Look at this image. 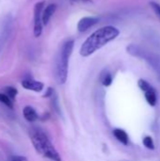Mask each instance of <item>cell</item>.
I'll return each mask as SVG.
<instances>
[{
    "instance_id": "obj_1",
    "label": "cell",
    "mask_w": 160,
    "mask_h": 161,
    "mask_svg": "<svg viewBox=\"0 0 160 161\" xmlns=\"http://www.w3.org/2000/svg\"><path fill=\"white\" fill-rule=\"evenodd\" d=\"M120 34L118 28L112 25H107L94 31L83 42L80 47V55L82 57H89L103 46L115 40Z\"/></svg>"
},
{
    "instance_id": "obj_2",
    "label": "cell",
    "mask_w": 160,
    "mask_h": 161,
    "mask_svg": "<svg viewBox=\"0 0 160 161\" xmlns=\"http://www.w3.org/2000/svg\"><path fill=\"white\" fill-rule=\"evenodd\" d=\"M31 142L38 154L52 161H61L58 153L43 132H33L31 135Z\"/></svg>"
},
{
    "instance_id": "obj_3",
    "label": "cell",
    "mask_w": 160,
    "mask_h": 161,
    "mask_svg": "<svg viewBox=\"0 0 160 161\" xmlns=\"http://www.w3.org/2000/svg\"><path fill=\"white\" fill-rule=\"evenodd\" d=\"M74 44V42L73 40H68L61 46L57 61V79L59 84H64L67 80L69 58L72 55Z\"/></svg>"
},
{
    "instance_id": "obj_4",
    "label": "cell",
    "mask_w": 160,
    "mask_h": 161,
    "mask_svg": "<svg viewBox=\"0 0 160 161\" xmlns=\"http://www.w3.org/2000/svg\"><path fill=\"white\" fill-rule=\"evenodd\" d=\"M127 52L134 57L143 58L144 60H146L155 70V72L157 74L160 78V58L157 55L135 44H130L129 46H127Z\"/></svg>"
},
{
    "instance_id": "obj_5",
    "label": "cell",
    "mask_w": 160,
    "mask_h": 161,
    "mask_svg": "<svg viewBox=\"0 0 160 161\" xmlns=\"http://www.w3.org/2000/svg\"><path fill=\"white\" fill-rule=\"evenodd\" d=\"M44 1H41L36 3L34 7V36L40 37L42 32V22H41V14L44 8Z\"/></svg>"
},
{
    "instance_id": "obj_6",
    "label": "cell",
    "mask_w": 160,
    "mask_h": 161,
    "mask_svg": "<svg viewBox=\"0 0 160 161\" xmlns=\"http://www.w3.org/2000/svg\"><path fill=\"white\" fill-rule=\"evenodd\" d=\"M99 21L98 17H93V16H86L80 19V21L77 24V30L79 32H84L87 31L89 28L96 25Z\"/></svg>"
},
{
    "instance_id": "obj_7",
    "label": "cell",
    "mask_w": 160,
    "mask_h": 161,
    "mask_svg": "<svg viewBox=\"0 0 160 161\" xmlns=\"http://www.w3.org/2000/svg\"><path fill=\"white\" fill-rule=\"evenodd\" d=\"M43 83L40 81H36L34 79H25L22 81V87L28 90L33 91L36 92H41L43 89Z\"/></svg>"
},
{
    "instance_id": "obj_8",
    "label": "cell",
    "mask_w": 160,
    "mask_h": 161,
    "mask_svg": "<svg viewBox=\"0 0 160 161\" xmlns=\"http://www.w3.org/2000/svg\"><path fill=\"white\" fill-rule=\"evenodd\" d=\"M57 9V6L56 4H50L48 5L43 10H42V14H41V22H42V25H46L50 19L52 18L53 14L55 13Z\"/></svg>"
},
{
    "instance_id": "obj_9",
    "label": "cell",
    "mask_w": 160,
    "mask_h": 161,
    "mask_svg": "<svg viewBox=\"0 0 160 161\" xmlns=\"http://www.w3.org/2000/svg\"><path fill=\"white\" fill-rule=\"evenodd\" d=\"M23 115H24L25 119L29 123H33L39 118L36 110L31 107H25L23 110Z\"/></svg>"
},
{
    "instance_id": "obj_10",
    "label": "cell",
    "mask_w": 160,
    "mask_h": 161,
    "mask_svg": "<svg viewBox=\"0 0 160 161\" xmlns=\"http://www.w3.org/2000/svg\"><path fill=\"white\" fill-rule=\"evenodd\" d=\"M113 135H114V137H115L121 143H123L124 145H127V144H128L129 138H128L127 133H126L124 130L120 129V128H116V129L113 130Z\"/></svg>"
},
{
    "instance_id": "obj_11",
    "label": "cell",
    "mask_w": 160,
    "mask_h": 161,
    "mask_svg": "<svg viewBox=\"0 0 160 161\" xmlns=\"http://www.w3.org/2000/svg\"><path fill=\"white\" fill-rule=\"evenodd\" d=\"M144 95H145V98H146L147 103L151 107H155L157 105V92L155 91V89L153 87L151 89H149L148 91L144 92Z\"/></svg>"
},
{
    "instance_id": "obj_12",
    "label": "cell",
    "mask_w": 160,
    "mask_h": 161,
    "mask_svg": "<svg viewBox=\"0 0 160 161\" xmlns=\"http://www.w3.org/2000/svg\"><path fill=\"white\" fill-rule=\"evenodd\" d=\"M101 82L104 86L108 87L112 83V75L108 72H104L101 75Z\"/></svg>"
},
{
    "instance_id": "obj_13",
    "label": "cell",
    "mask_w": 160,
    "mask_h": 161,
    "mask_svg": "<svg viewBox=\"0 0 160 161\" xmlns=\"http://www.w3.org/2000/svg\"><path fill=\"white\" fill-rule=\"evenodd\" d=\"M5 94L12 101H14L15 96L17 95V90L13 87H7L5 89Z\"/></svg>"
},
{
    "instance_id": "obj_14",
    "label": "cell",
    "mask_w": 160,
    "mask_h": 161,
    "mask_svg": "<svg viewBox=\"0 0 160 161\" xmlns=\"http://www.w3.org/2000/svg\"><path fill=\"white\" fill-rule=\"evenodd\" d=\"M0 102L3 103L4 105H6L8 108H13V104H12V100H10L5 93H0Z\"/></svg>"
},
{
    "instance_id": "obj_15",
    "label": "cell",
    "mask_w": 160,
    "mask_h": 161,
    "mask_svg": "<svg viewBox=\"0 0 160 161\" xmlns=\"http://www.w3.org/2000/svg\"><path fill=\"white\" fill-rule=\"evenodd\" d=\"M143 145L146 147V148H148V149H150V150H154L155 149V144H154V141H153V139L150 137V136H147V137H145L144 139H143Z\"/></svg>"
},
{
    "instance_id": "obj_16",
    "label": "cell",
    "mask_w": 160,
    "mask_h": 161,
    "mask_svg": "<svg viewBox=\"0 0 160 161\" xmlns=\"http://www.w3.org/2000/svg\"><path fill=\"white\" fill-rule=\"evenodd\" d=\"M139 87H140L141 90L143 91V92H146V91H148L149 89L152 88L151 84H149V83H148L147 81H145L144 79H140V80H139Z\"/></svg>"
},
{
    "instance_id": "obj_17",
    "label": "cell",
    "mask_w": 160,
    "mask_h": 161,
    "mask_svg": "<svg viewBox=\"0 0 160 161\" xmlns=\"http://www.w3.org/2000/svg\"><path fill=\"white\" fill-rule=\"evenodd\" d=\"M150 5H151V7H152V8H153V10L156 12V14L160 18V5L158 3H157V2H151L150 3Z\"/></svg>"
},
{
    "instance_id": "obj_18",
    "label": "cell",
    "mask_w": 160,
    "mask_h": 161,
    "mask_svg": "<svg viewBox=\"0 0 160 161\" xmlns=\"http://www.w3.org/2000/svg\"><path fill=\"white\" fill-rule=\"evenodd\" d=\"M8 161H27L26 158L22 156H11Z\"/></svg>"
},
{
    "instance_id": "obj_19",
    "label": "cell",
    "mask_w": 160,
    "mask_h": 161,
    "mask_svg": "<svg viewBox=\"0 0 160 161\" xmlns=\"http://www.w3.org/2000/svg\"><path fill=\"white\" fill-rule=\"evenodd\" d=\"M74 2H81V3H90L91 2V0H71Z\"/></svg>"
}]
</instances>
